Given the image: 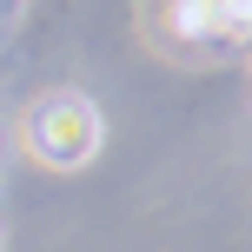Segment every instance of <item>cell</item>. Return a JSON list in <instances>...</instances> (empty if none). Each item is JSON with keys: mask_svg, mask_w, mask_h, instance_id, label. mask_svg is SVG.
Here are the masks:
<instances>
[{"mask_svg": "<svg viewBox=\"0 0 252 252\" xmlns=\"http://www.w3.org/2000/svg\"><path fill=\"white\" fill-rule=\"evenodd\" d=\"M27 153L40 166H87L100 153V113L80 93H47L27 113Z\"/></svg>", "mask_w": 252, "mask_h": 252, "instance_id": "obj_1", "label": "cell"}]
</instances>
